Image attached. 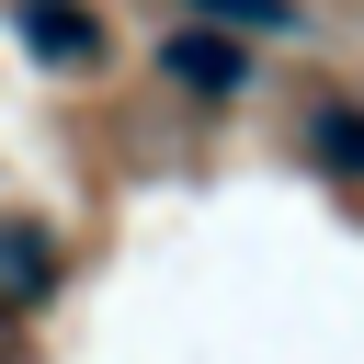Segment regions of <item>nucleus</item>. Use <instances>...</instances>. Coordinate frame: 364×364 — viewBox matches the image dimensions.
Here are the masks:
<instances>
[{
  "mask_svg": "<svg viewBox=\"0 0 364 364\" xmlns=\"http://www.w3.org/2000/svg\"><path fill=\"white\" fill-rule=\"evenodd\" d=\"M11 23H23L34 57H57V68H102V23H91L80 0H11Z\"/></svg>",
  "mask_w": 364,
  "mask_h": 364,
  "instance_id": "f257e3e1",
  "label": "nucleus"
},
{
  "mask_svg": "<svg viewBox=\"0 0 364 364\" xmlns=\"http://www.w3.org/2000/svg\"><path fill=\"white\" fill-rule=\"evenodd\" d=\"M159 68H171L182 91H205V102L250 80V57H239V34H171V46H159Z\"/></svg>",
  "mask_w": 364,
  "mask_h": 364,
  "instance_id": "f03ea898",
  "label": "nucleus"
},
{
  "mask_svg": "<svg viewBox=\"0 0 364 364\" xmlns=\"http://www.w3.org/2000/svg\"><path fill=\"white\" fill-rule=\"evenodd\" d=\"M182 11H205V23H228V34H296L284 0H182Z\"/></svg>",
  "mask_w": 364,
  "mask_h": 364,
  "instance_id": "7ed1b4c3",
  "label": "nucleus"
},
{
  "mask_svg": "<svg viewBox=\"0 0 364 364\" xmlns=\"http://www.w3.org/2000/svg\"><path fill=\"white\" fill-rule=\"evenodd\" d=\"M318 148H330L341 171H364V125H353V114H318Z\"/></svg>",
  "mask_w": 364,
  "mask_h": 364,
  "instance_id": "20e7f679",
  "label": "nucleus"
}]
</instances>
